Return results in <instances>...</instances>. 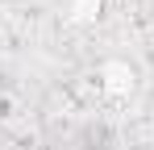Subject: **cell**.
Returning <instances> with one entry per match:
<instances>
[]
</instances>
